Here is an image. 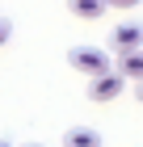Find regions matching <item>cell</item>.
I'll return each mask as SVG.
<instances>
[{
	"mask_svg": "<svg viewBox=\"0 0 143 147\" xmlns=\"http://www.w3.org/2000/svg\"><path fill=\"white\" fill-rule=\"evenodd\" d=\"M67 63L84 76H97V71H110V51H101V46H72L67 51Z\"/></svg>",
	"mask_w": 143,
	"mask_h": 147,
	"instance_id": "6da1fadb",
	"label": "cell"
},
{
	"mask_svg": "<svg viewBox=\"0 0 143 147\" xmlns=\"http://www.w3.org/2000/svg\"><path fill=\"white\" fill-rule=\"evenodd\" d=\"M122 88H126V80L118 76V71H97V76H88V97L93 101H118Z\"/></svg>",
	"mask_w": 143,
	"mask_h": 147,
	"instance_id": "7a4b0ae2",
	"label": "cell"
},
{
	"mask_svg": "<svg viewBox=\"0 0 143 147\" xmlns=\"http://www.w3.org/2000/svg\"><path fill=\"white\" fill-rule=\"evenodd\" d=\"M114 51H118V55H122V51H139V46H143V25L139 21H122V25H114Z\"/></svg>",
	"mask_w": 143,
	"mask_h": 147,
	"instance_id": "3957f363",
	"label": "cell"
},
{
	"mask_svg": "<svg viewBox=\"0 0 143 147\" xmlns=\"http://www.w3.org/2000/svg\"><path fill=\"white\" fill-rule=\"evenodd\" d=\"M118 76H122V80H143V46L118 55Z\"/></svg>",
	"mask_w": 143,
	"mask_h": 147,
	"instance_id": "277c9868",
	"label": "cell"
},
{
	"mask_svg": "<svg viewBox=\"0 0 143 147\" xmlns=\"http://www.w3.org/2000/svg\"><path fill=\"white\" fill-rule=\"evenodd\" d=\"M67 9L80 21H97V17H105V0H67Z\"/></svg>",
	"mask_w": 143,
	"mask_h": 147,
	"instance_id": "5b68a950",
	"label": "cell"
},
{
	"mask_svg": "<svg viewBox=\"0 0 143 147\" xmlns=\"http://www.w3.org/2000/svg\"><path fill=\"white\" fill-rule=\"evenodd\" d=\"M63 147H101V135L88 130V126H72L63 135Z\"/></svg>",
	"mask_w": 143,
	"mask_h": 147,
	"instance_id": "8992f818",
	"label": "cell"
},
{
	"mask_svg": "<svg viewBox=\"0 0 143 147\" xmlns=\"http://www.w3.org/2000/svg\"><path fill=\"white\" fill-rule=\"evenodd\" d=\"M143 0H105V9H139Z\"/></svg>",
	"mask_w": 143,
	"mask_h": 147,
	"instance_id": "52a82bcc",
	"label": "cell"
},
{
	"mask_svg": "<svg viewBox=\"0 0 143 147\" xmlns=\"http://www.w3.org/2000/svg\"><path fill=\"white\" fill-rule=\"evenodd\" d=\"M9 38H13V21H9V17H0V46L9 42Z\"/></svg>",
	"mask_w": 143,
	"mask_h": 147,
	"instance_id": "ba28073f",
	"label": "cell"
},
{
	"mask_svg": "<svg viewBox=\"0 0 143 147\" xmlns=\"http://www.w3.org/2000/svg\"><path fill=\"white\" fill-rule=\"evenodd\" d=\"M135 97H139V105H143V80H139V88H135Z\"/></svg>",
	"mask_w": 143,
	"mask_h": 147,
	"instance_id": "9c48e42d",
	"label": "cell"
},
{
	"mask_svg": "<svg viewBox=\"0 0 143 147\" xmlns=\"http://www.w3.org/2000/svg\"><path fill=\"white\" fill-rule=\"evenodd\" d=\"M0 147H13V143H9V139H0Z\"/></svg>",
	"mask_w": 143,
	"mask_h": 147,
	"instance_id": "30bf717a",
	"label": "cell"
},
{
	"mask_svg": "<svg viewBox=\"0 0 143 147\" xmlns=\"http://www.w3.org/2000/svg\"><path fill=\"white\" fill-rule=\"evenodd\" d=\"M25 147H42V143H25Z\"/></svg>",
	"mask_w": 143,
	"mask_h": 147,
	"instance_id": "8fae6325",
	"label": "cell"
}]
</instances>
